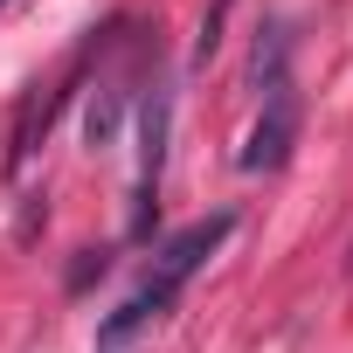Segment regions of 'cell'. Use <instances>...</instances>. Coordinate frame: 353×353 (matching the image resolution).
Returning a JSON list of instances; mask_svg holds the SVG:
<instances>
[{
	"label": "cell",
	"instance_id": "cell-3",
	"mask_svg": "<svg viewBox=\"0 0 353 353\" xmlns=\"http://www.w3.org/2000/svg\"><path fill=\"white\" fill-rule=\"evenodd\" d=\"M229 236H236V208H215V215L188 222L181 236H173V243H166V250L152 256V284L181 291V284H188V277H194V270H201V263H208V256H215V250H222Z\"/></svg>",
	"mask_w": 353,
	"mask_h": 353
},
{
	"label": "cell",
	"instance_id": "cell-7",
	"mask_svg": "<svg viewBox=\"0 0 353 353\" xmlns=\"http://www.w3.org/2000/svg\"><path fill=\"white\" fill-rule=\"evenodd\" d=\"M229 8H236V0H215V8L201 14V35H194V70H208V63H215V49H222V21H229Z\"/></svg>",
	"mask_w": 353,
	"mask_h": 353
},
{
	"label": "cell",
	"instance_id": "cell-4",
	"mask_svg": "<svg viewBox=\"0 0 353 353\" xmlns=\"http://www.w3.org/2000/svg\"><path fill=\"white\" fill-rule=\"evenodd\" d=\"M173 298H181V291H166V284H152V277H145V284H139V291H132V298L97 325V346H104V353H111V346H125L132 332H145L152 319H166V312H173Z\"/></svg>",
	"mask_w": 353,
	"mask_h": 353
},
{
	"label": "cell",
	"instance_id": "cell-8",
	"mask_svg": "<svg viewBox=\"0 0 353 353\" xmlns=\"http://www.w3.org/2000/svg\"><path fill=\"white\" fill-rule=\"evenodd\" d=\"M104 270H111V250H77V263H70V277H63V284H70V291H90Z\"/></svg>",
	"mask_w": 353,
	"mask_h": 353
},
{
	"label": "cell",
	"instance_id": "cell-2",
	"mask_svg": "<svg viewBox=\"0 0 353 353\" xmlns=\"http://www.w3.org/2000/svg\"><path fill=\"white\" fill-rule=\"evenodd\" d=\"M298 125H305L298 90H291V83L270 90L263 111H256V125H250V139H243V173H277V166L291 159V145H298Z\"/></svg>",
	"mask_w": 353,
	"mask_h": 353
},
{
	"label": "cell",
	"instance_id": "cell-1",
	"mask_svg": "<svg viewBox=\"0 0 353 353\" xmlns=\"http://www.w3.org/2000/svg\"><path fill=\"white\" fill-rule=\"evenodd\" d=\"M166 139H173V90L152 83V97L139 104V181H132V222L125 236L145 243L159 222V181H166Z\"/></svg>",
	"mask_w": 353,
	"mask_h": 353
},
{
	"label": "cell",
	"instance_id": "cell-6",
	"mask_svg": "<svg viewBox=\"0 0 353 353\" xmlns=\"http://www.w3.org/2000/svg\"><path fill=\"white\" fill-rule=\"evenodd\" d=\"M118 125H125V90L104 83V90L90 97V111H83V145H90V152H111V145H118Z\"/></svg>",
	"mask_w": 353,
	"mask_h": 353
},
{
	"label": "cell",
	"instance_id": "cell-9",
	"mask_svg": "<svg viewBox=\"0 0 353 353\" xmlns=\"http://www.w3.org/2000/svg\"><path fill=\"white\" fill-rule=\"evenodd\" d=\"M8 8H14V0H0V14H8Z\"/></svg>",
	"mask_w": 353,
	"mask_h": 353
},
{
	"label": "cell",
	"instance_id": "cell-5",
	"mask_svg": "<svg viewBox=\"0 0 353 353\" xmlns=\"http://www.w3.org/2000/svg\"><path fill=\"white\" fill-rule=\"evenodd\" d=\"M250 83H256L263 97L291 83V28H284V14H270V21L256 28V56H250Z\"/></svg>",
	"mask_w": 353,
	"mask_h": 353
}]
</instances>
